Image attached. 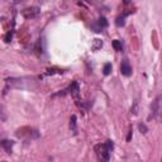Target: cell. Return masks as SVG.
Listing matches in <instances>:
<instances>
[{"label": "cell", "mask_w": 162, "mask_h": 162, "mask_svg": "<svg viewBox=\"0 0 162 162\" xmlns=\"http://www.w3.org/2000/svg\"><path fill=\"white\" fill-rule=\"evenodd\" d=\"M95 152H96V156H98L99 160L101 161H109L110 160V151L107 148L105 144H96L95 146Z\"/></svg>", "instance_id": "cell-1"}, {"label": "cell", "mask_w": 162, "mask_h": 162, "mask_svg": "<svg viewBox=\"0 0 162 162\" xmlns=\"http://www.w3.org/2000/svg\"><path fill=\"white\" fill-rule=\"evenodd\" d=\"M160 99L161 96H157L156 100L152 103L151 105V115H149V119H156V118L158 117V114H160Z\"/></svg>", "instance_id": "cell-2"}, {"label": "cell", "mask_w": 162, "mask_h": 162, "mask_svg": "<svg viewBox=\"0 0 162 162\" xmlns=\"http://www.w3.org/2000/svg\"><path fill=\"white\" fill-rule=\"evenodd\" d=\"M67 93L71 94V96H73L76 100H79V93H80V86H79V82L77 81L71 82V85L67 87Z\"/></svg>", "instance_id": "cell-3"}, {"label": "cell", "mask_w": 162, "mask_h": 162, "mask_svg": "<svg viewBox=\"0 0 162 162\" xmlns=\"http://www.w3.org/2000/svg\"><path fill=\"white\" fill-rule=\"evenodd\" d=\"M120 72L124 76H131L132 75V66L129 65V62L127 60L122 61V65H120Z\"/></svg>", "instance_id": "cell-4"}, {"label": "cell", "mask_w": 162, "mask_h": 162, "mask_svg": "<svg viewBox=\"0 0 162 162\" xmlns=\"http://www.w3.org/2000/svg\"><path fill=\"white\" fill-rule=\"evenodd\" d=\"M38 14H39V8H37V7L28 8V9H25L24 11H23V15H24L27 19L34 18V17H37Z\"/></svg>", "instance_id": "cell-5"}, {"label": "cell", "mask_w": 162, "mask_h": 162, "mask_svg": "<svg viewBox=\"0 0 162 162\" xmlns=\"http://www.w3.org/2000/svg\"><path fill=\"white\" fill-rule=\"evenodd\" d=\"M0 146H1L8 153H11V148H13V146H14V142H13V141L4 139V141H1V142H0Z\"/></svg>", "instance_id": "cell-6"}, {"label": "cell", "mask_w": 162, "mask_h": 162, "mask_svg": "<svg viewBox=\"0 0 162 162\" xmlns=\"http://www.w3.org/2000/svg\"><path fill=\"white\" fill-rule=\"evenodd\" d=\"M70 129L73 134H76L77 132V128H76V115H72L71 119H70Z\"/></svg>", "instance_id": "cell-7"}, {"label": "cell", "mask_w": 162, "mask_h": 162, "mask_svg": "<svg viewBox=\"0 0 162 162\" xmlns=\"http://www.w3.org/2000/svg\"><path fill=\"white\" fill-rule=\"evenodd\" d=\"M125 15H127V13H124L123 15H119V17H118V18L115 19L117 27H123V25L125 24Z\"/></svg>", "instance_id": "cell-8"}, {"label": "cell", "mask_w": 162, "mask_h": 162, "mask_svg": "<svg viewBox=\"0 0 162 162\" xmlns=\"http://www.w3.org/2000/svg\"><path fill=\"white\" fill-rule=\"evenodd\" d=\"M96 23H98V25L101 29H104V28L108 27V22H107V19H105V17H100V18L96 20Z\"/></svg>", "instance_id": "cell-9"}, {"label": "cell", "mask_w": 162, "mask_h": 162, "mask_svg": "<svg viewBox=\"0 0 162 162\" xmlns=\"http://www.w3.org/2000/svg\"><path fill=\"white\" fill-rule=\"evenodd\" d=\"M113 47H114V49L115 51H122L123 49V45H122V41H113Z\"/></svg>", "instance_id": "cell-10"}, {"label": "cell", "mask_w": 162, "mask_h": 162, "mask_svg": "<svg viewBox=\"0 0 162 162\" xmlns=\"http://www.w3.org/2000/svg\"><path fill=\"white\" fill-rule=\"evenodd\" d=\"M103 72H104V75H110L111 72V63H105L104 65V69H103Z\"/></svg>", "instance_id": "cell-11"}, {"label": "cell", "mask_w": 162, "mask_h": 162, "mask_svg": "<svg viewBox=\"0 0 162 162\" xmlns=\"http://www.w3.org/2000/svg\"><path fill=\"white\" fill-rule=\"evenodd\" d=\"M91 31L96 32V33H100V32H101L103 29H101V28H100L99 25H98V23H96V22H94L93 24H91Z\"/></svg>", "instance_id": "cell-12"}, {"label": "cell", "mask_w": 162, "mask_h": 162, "mask_svg": "<svg viewBox=\"0 0 162 162\" xmlns=\"http://www.w3.org/2000/svg\"><path fill=\"white\" fill-rule=\"evenodd\" d=\"M138 128H139L141 133H143V134H146L147 132H148V128L146 127V124H144V123H139V124H138Z\"/></svg>", "instance_id": "cell-13"}, {"label": "cell", "mask_w": 162, "mask_h": 162, "mask_svg": "<svg viewBox=\"0 0 162 162\" xmlns=\"http://www.w3.org/2000/svg\"><path fill=\"white\" fill-rule=\"evenodd\" d=\"M104 144H105V146H107V148H108V149H109V151H110V152L113 151V148H114V143L111 142L110 139H108V141H107V142H105Z\"/></svg>", "instance_id": "cell-14"}, {"label": "cell", "mask_w": 162, "mask_h": 162, "mask_svg": "<svg viewBox=\"0 0 162 162\" xmlns=\"http://www.w3.org/2000/svg\"><path fill=\"white\" fill-rule=\"evenodd\" d=\"M103 46V43H101V41H99V39H95V46L93 47L94 49H98L99 47H101Z\"/></svg>", "instance_id": "cell-15"}, {"label": "cell", "mask_w": 162, "mask_h": 162, "mask_svg": "<svg viewBox=\"0 0 162 162\" xmlns=\"http://www.w3.org/2000/svg\"><path fill=\"white\" fill-rule=\"evenodd\" d=\"M10 39H11V34L8 33L7 36H5V42H10Z\"/></svg>", "instance_id": "cell-16"}, {"label": "cell", "mask_w": 162, "mask_h": 162, "mask_svg": "<svg viewBox=\"0 0 162 162\" xmlns=\"http://www.w3.org/2000/svg\"><path fill=\"white\" fill-rule=\"evenodd\" d=\"M131 139H132V131H129L128 137H127V142H131Z\"/></svg>", "instance_id": "cell-17"}, {"label": "cell", "mask_w": 162, "mask_h": 162, "mask_svg": "<svg viewBox=\"0 0 162 162\" xmlns=\"http://www.w3.org/2000/svg\"><path fill=\"white\" fill-rule=\"evenodd\" d=\"M129 1H131V0H123V3H124V4H129Z\"/></svg>", "instance_id": "cell-18"}]
</instances>
